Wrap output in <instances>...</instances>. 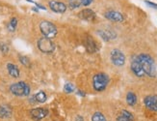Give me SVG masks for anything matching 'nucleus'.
I'll list each match as a JSON object with an SVG mask.
<instances>
[{
  "label": "nucleus",
  "instance_id": "nucleus-2",
  "mask_svg": "<svg viewBox=\"0 0 157 121\" xmlns=\"http://www.w3.org/2000/svg\"><path fill=\"white\" fill-rule=\"evenodd\" d=\"M110 82L108 75L105 73H98L93 78V86L94 89L98 92L104 91Z\"/></svg>",
  "mask_w": 157,
  "mask_h": 121
},
{
  "label": "nucleus",
  "instance_id": "nucleus-11",
  "mask_svg": "<svg viewBox=\"0 0 157 121\" xmlns=\"http://www.w3.org/2000/svg\"><path fill=\"white\" fill-rule=\"evenodd\" d=\"M49 7L53 12L60 13V14H63L67 10V5L63 2H58V1H50Z\"/></svg>",
  "mask_w": 157,
  "mask_h": 121
},
{
  "label": "nucleus",
  "instance_id": "nucleus-8",
  "mask_svg": "<svg viewBox=\"0 0 157 121\" xmlns=\"http://www.w3.org/2000/svg\"><path fill=\"white\" fill-rule=\"evenodd\" d=\"M130 68H131V71L133 72V74L135 76H137L139 78H142V77L145 76V72H144V70H143L142 66L139 62L138 57H135L132 59Z\"/></svg>",
  "mask_w": 157,
  "mask_h": 121
},
{
  "label": "nucleus",
  "instance_id": "nucleus-12",
  "mask_svg": "<svg viewBox=\"0 0 157 121\" xmlns=\"http://www.w3.org/2000/svg\"><path fill=\"white\" fill-rule=\"evenodd\" d=\"M85 48L87 50L88 52L90 53H94L98 50V46H97V43L93 39V37L91 36H87L86 39H85Z\"/></svg>",
  "mask_w": 157,
  "mask_h": 121
},
{
  "label": "nucleus",
  "instance_id": "nucleus-18",
  "mask_svg": "<svg viewBox=\"0 0 157 121\" xmlns=\"http://www.w3.org/2000/svg\"><path fill=\"white\" fill-rule=\"evenodd\" d=\"M126 103L131 107H133L136 103H137V96H136L135 93L130 91L126 94Z\"/></svg>",
  "mask_w": 157,
  "mask_h": 121
},
{
  "label": "nucleus",
  "instance_id": "nucleus-10",
  "mask_svg": "<svg viewBox=\"0 0 157 121\" xmlns=\"http://www.w3.org/2000/svg\"><path fill=\"white\" fill-rule=\"evenodd\" d=\"M145 106L148 110L157 111V95H148L144 99Z\"/></svg>",
  "mask_w": 157,
  "mask_h": 121
},
{
  "label": "nucleus",
  "instance_id": "nucleus-14",
  "mask_svg": "<svg viewBox=\"0 0 157 121\" xmlns=\"http://www.w3.org/2000/svg\"><path fill=\"white\" fill-rule=\"evenodd\" d=\"M117 120L118 121H134V116L130 111L124 110V111H121Z\"/></svg>",
  "mask_w": 157,
  "mask_h": 121
},
{
  "label": "nucleus",
  "instance_id": "nucleus-23",
  "mask_svg": "<svg viewBox=\"0 0 157 121\" xmlns=\"http://www.w3.org/2000/svg\"><path fill=\"white\" fill-rule=\"evenodd\" d=\"M64 90H65L67 93H71V92L74 91V86H73L72 83H66L65 86H64Z\"/></svg>",
  "mask_w": 157,
  "mask_h": 121
},
{
  "label": "nucleus",
  "instance_id": "nucleus-21",
  "mask_svg": "<svg viewBox=\"0 0 157 121\" xmlns=\"http://www.w3.org/2000/svg\"><path fill=\"white\" fill-rule=\"evenodd\" d=\"M82 6V0H69V7L71 10L77 9Z\"/></svg>",
  "mask_w": 157,
  "mask_h": 121
},
{
  "label": "nucleus",
  "instance_id": "nucleus-16",
  "mask_svg": "<svg viewBox=\"0 0 157 121\" xmlns=\"http://www.w3.org/2000/svg\"><path fill=\"white\" fill-rule=\"evenodd\" d=\"M98 34L100 35V37L104 40V41H110L112 39L116 38V34L112 31H107V30H98Z\"/></svg>",
  "mask_w": 157,
  "mask_h": 121
},
{
  "label": "nucleus",
  "instance_id": "nucleus-6",
  "mask_svg": "<svg viewBox=\"0 0 157 121\" xmlns=\"http://www.w3.org/2000/svg\"><path fill=\"white\" fill-rule=\"evenodd\" d=\"M110 58H111L112 63L117 67H121L125 64V55L124 54V52L119 49L112 50L110 53Z\"/></svg>",
  "mask_w": 157,
  "mask_h": 121
},
{
  "label": "nucleus",
  "instance_id": "nucleus-26",
  "mask_svg": "<svg viewBox=\"0 0 157 121\" xmlns=\"http://www.w3.org/2000/svg\"><path fill=\"white\" fill-rule=\"evenodd\" d=\"M146 4L148 5L149 7L154 8V9H157V4H156V3H153V2H151V1H146Z\"/></svg>",
  "mask_w": 157,
  "mask_h": 121
},
{
  "label": "nucleus",
  "instance_id": "nucleus-9",
  "mask_svg": "<svg viewBox=\"0 0 157 121\" xmlns=\"http://www.w3.org/2000/svg\"><path fill=\"white\" fill-rule=\"evenodd\" d=\"M104 17L109 19V21L116 22H121L124 21V17L122 16L121 13L118 11H108L104 14Z\"/></svg>",
  "mask_w": 157,
  "mask_h": 121
},
{
  "label": "nucleus",
  "instance_id": "nucleus-17",
  "mask_svg": "<svg viewBox=\"0 0 157 121\" xmlns=\"http://www.w3.org/2000/svg\"><path fill=\"white\" fill-rule=\"evenodd\" d=\"M11 113H12V110L10 107H8L7 105L0 106V116L1 117H3V118L9 117V116H11Z\"/></svg>",
  "mask_w": 157,
  "mask_h": 121
},
{
  "label": "nucleus",
  "instance_id": "nucleus-22",
  "mask_svg": "<svg viewBox=\"0 0 157 121\" xmlns=\"http://www.w3.org/2000/svg\"><path fill=\"white\" fill-rule=\"evenodd\" d=\"M17 19L16 18H13L11 19V22L9 23V30L11 31H15L16 27H17Z\"/></svg>",
  "mask_w": 157,
  "mask_h": 121
},
{
  "label": "nucleus",
  "instance_id": "nucleus-28",
  "mask_svg": "<svg viewBox=\"0 0 157 121\" xmlns=\"http://www.w3.org/2000/svg\"><path fill=\"white\" fill-rule=\"evenodd\" d=\"M78 94H79V95H81V96H85V93H83V92H81L80 90H78Z\"/></svg>",
  "mask_w": 157,
  "mask_h": 121
},
{
  "label": "nucleus",
  "instance_id": "nucleus-24",
  "mask_svg": "<svg viewBox=\"0 0 157 121\" xmlns=\"http://www.w3.org/2000/svg\"><path fill=\"white\" fill-rule=\"evenodd\" d=\"M19 61L21 62L23 65L25 66H29L30 65V62H29V59L25 57V56H19Z\"/></svg>",
  "mask_w": 157,
  "mask_h": 121
},
{
  "label": "nucleus",
  "instance_id": "nucleus-1",
  "mask_svg": "<svg viewBox=\"0 0 157 121\" xmlns=\"http://www.w3.org/2000/svg\"><path fill=\"white\" fill-rule=\"evenodd\" d=\"M137 57L143 70L145 72V75H147L151 78H154L157 72H156V66L153 58L151 55L146 54V53H141Z\"/></svg>",
  "mask_w": 157,
  "mask_h": 121
},
{
  "label": "nucleus",
  "instance_id": "nucleus-27",
  "mask_svg": "<svg viewBox=\"0 0 157 121\" xmlns=\"http://www.w3.org/2000/svg\"><path fill=\"white\" fill-rule=\"evenodd\" d=\"M94 0H82V6H89Z\"/></svg>",
  "mask_w": 157,
  "mask_h": 121
},
{
  "label": "nucleus",
  "instance_id": "nucleus-25",
  "mask_svg": "<svg viewBox=\"0 0 157 121\" xmlns=\"http://www.w3.org/2000/svg\"><path fill=\"white\" fill-rule=\"evenodd\" d=\"M0 50H1L2 52H4V53H7L9 51V48H8V46H7L6 44H3V43H1L0 44Z\"/></svg>",
  "mask_w": 157,
  "mask_h": 121
},
{
  "label": "nucleus",
  "instance_id": "nucleus-3",
  "mask_svg": "<svg viewBox=\"0 0 157 121\" xmlns=\"http://www.w3.org/2000/svg\"><path fill=\"white\" fill-rule=\"evenodd\" d=\"M40 32L43 33V35L45 38H48V39H52L54 37H56L58 33L56 26L52 22H47V21H43L40 23Z\"/></svg>",
  "mask_w": 157,
  "mask_h": 121
},
{
  "label": "nucleus",
  "instance_id": "nucleus-20",
  "mask_svg": "<svg viewBox=\"0 0 157 121\" xmlns=\"http://www.w3.org/2000/svg\"><path fill=\"white\" fill-rule=\"evenodd\" d=\"M92 121H107L106 117L103 115V113H101L99 111H97L93 114L92 116Z\"/></svg>",
  "mask_w": 157,
  "mask_h": 121
},
{
  "label": "nucleus",
  "instance_id": "nucleus-13",
  "mask_svg": "<svg viewBox=\"0 0 157 121\" xmlns=\"http://www.w3.org/2000/svg\"><path fill=\"white\" fill-rule=\"evenodd\" d=\"M78 17L81 19H84V21L87 22H90V21H94L95 18V13L91 10V9H85V10H82L79 14Z\"/></svg>",
  "mask_w": 157,
  "mask_h": 121
},
{
  "label": "nucleus",
  "instance_id": "nucleus-4",
  "mask_svg": "<svg viewBox=\"0 0 157 121\" xmlns=\"http://www.w3.org/2000/svg\"><path fill=\"white\" fill-rule=\"evenodd\" d=\"M10 91L16 96H28L30 94V86L24 82H18L10 86Z\"/></svg>",
  "mask_w": 157,
  "mask_h": 121
},
{
  "label": "nucleus",
  "instance_id": "nucleus-19",
  "mask_svg": "<svg viewBox=\"0 0 157 121\" xmlns=\"http://www.w3.org/2000/svg\"><path fill=\"white\" fill-rule=\"evenodd\" d=\"M34 98H35V100L39 103H44L46 101V99H47V96H46V94L44 91H40V92H38L36 94Z\"/></svg>",
  "mask_w": 157,
  "mask_h": 121
},
{
  "label": "nucleus",
  "instance_id": "nucleus-7",
  "mask_svg": "<svg viewBox=\"0 0 157 121\" xmlns=\"http://www.w3.org/2000/svg\"><path fill=\"white\" fill-rule=\"evenodd\" d=\"M47 114H48V111L46 109H44V107H36V109H33L30 111L31 117L36 121L44 119Z\"/></svg>",
  "mask_w": 157,
  "mask_h": 121
},
{
  "label": "nucleus",
  "instance_id": "nucleus-15",
  "mask_svg": "<svg viewBox=\"0 0 157 121\" xmlns=\"http://www.w3.org/2000/svg\"><path fill=\"white\" fill-rule=\"evenodd\" d=\"M7 70L9 72V75L13 78H18L19 77V70L17 66L13 64V63H8L7 64Z\"/></svg>",
  "mask_w": 157,
  "mask_h": 121
},
{
  "label": "nucleus",
  "instance_id": "nucleus-5",
  "mask_svg": "<svg viewBox=\"0 0 157 121\" xmlns=\"http://www.w3.org/2000/svg\"><path fill=\"white\" fill-rule=\"evenodd\" d=\"M38 48L44 53H51L55 50V45L51 41V39L43 37L38 41Z\"/></svg>",
  "mask_w": 157,
  "mask_h": 121
}]
</instances>
